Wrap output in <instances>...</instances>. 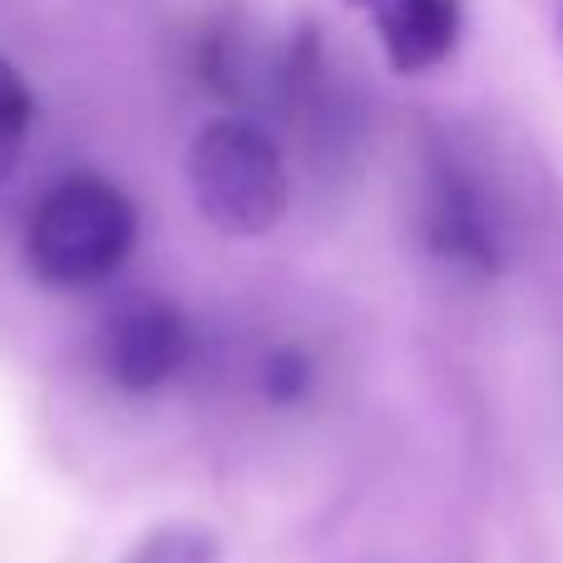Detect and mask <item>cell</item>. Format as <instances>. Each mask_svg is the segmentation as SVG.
<instances>
[{
    "label": "cell",
    "instance_id": "obj_4",
    "mask_svg": "<svg viewBox=\"0 0 563 563\" xmlns=\"http://www.w3.org/2000/svg\"><path fill=\"white\" fill-rule=\"evenodd\" d=\"M420 238L440 263L460 267L470 277H495L505 267V243H499V223L489 213L479 184L455 164V158H435L426 178V198H420Z\"/></svg>",
    "mask_w": 563,
    "mask_h": 563
},
{
    "label": "cell",
    "instance_id": "obj_6",
    "mask_svg": "<svg viewBox=\"0 0 563 563\" xmlns=\"http://www.w3.org/2000/svg\"><path fill=\"white\" fill-rule=\"evenodd\" d=\"M119 563H223V544L213 539V529L194 519H168V525L144 529Z\"/></svg>",
    "mask_w": 563,
    "mask_h": 563
},
{
    "label": "cell",
    "instance_id": "obj_7",
    "mask_svg": "<svg viewBox=\"0 0 563 563\" xmlns=\"http://www.w3.org/2000/svg\"><path fill=\"white\" fill-rule=\"evenodd\" d=\"M30 124H35V99H30V85L10 59H0V184L15 174L20 154H25Z\"/></svg>",
    "mask_w": 563,
    "mask_h": 563
},
{
    "label": "cell",
    "instance_id": "obj_8",
    "mask_svg": "<svg viewBox=\"0 0 563 563\" xmlns=\"http://www.w3.org/2000/svg\"><path fill=\"white\" fill-rule=\"evenodd\" d=\"M257 386H263V400L277 410H291L317 390V361L301 346H273L263 356V371H257Z\"/></svg>",
    "mask_w": 563,
    "mask_h": 563
},
{
    "label": "cell",
    "instance_id": "obj_2",
    "mask_svg": "<svg viewBox=\"0 0 563 563\" xmlns=\"http://www.w3.org/2000/svg\"><path fill=\"white\" fill-rule=\"evenodd\" d=\"M184 174L203 223L223 238H267L291 208L287 158L247 114L208 119L188 144Z\"/></svg>",
    "mask_w": 563,
    "mask_h": 563
},
{
    "label": "cell",
    "instance_id": "obj_5",
    "mask_svg": "<svg viewBox=\"0 0 563 563\" xmlns=\"http://www.w3.org/2000/svg\"><path fill=\"white\" fill-rule=\"evenodd\" d=\"M361 10L371 35L380 40V55L396 75H426L445 65L450 49L460 45L465 10L460 0H346Z\"/></svg>",
    "mask_w": 563,
    "mask_h": 563
},
{
    "label": "cell",
    "instance_id": "obj_3",
    "mask_svg": "<svg viewBox=\"0 0 563 563\" xmlns=\"http://www.w3.org/2000/svg\"><path fill=\"white\" fill-rule=\"evenodd\" d=\"M188 351H194V327L164 297L124 301L99 327V371L109 376V386L129 396L168 386L188 366Z\"/></svg>",
    "mask_w": 563,
    "mask_h": 563
},
{
    "label": "cell",
    "instance_id": "obj_9",
    "mask_svg": "<svg viewBox=\"0 0 563 563\" xmlns=\"http://www.w3.org/2000/svg\"><path fill=\"white\" fill-rule=\"evenodd\" d=\"M554 30H559V45H563V0H559V20H554Z\"/></svg>",
    "mask_w": 563,
    "mask_h": 563
},
{
    "label": "cell",
    "instance_id": "obj_1",
    "mask_svg": "<svg viewBox=\"0 0 563 563\" xmlns=\"http://www.w3.org/2000/svg\"><path fill=\"white\" fill-rule=\"evenodd\" d=\"M139 208L99 174H69L35 203L25 223V267L55 291L99 287L129 263Z\"/></svg>",
    "mask_w": 563,
    "mask_h": 563
}]
</instances>
